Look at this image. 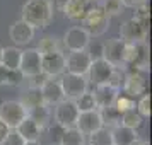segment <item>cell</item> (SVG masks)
Instances as JSON below:
<instances>
[{
  "instance_id": "e0dca14e",
  "label": "cell",
  "mask_w": 152,
  "mask_h": 145,
  "mask_svg": "<svg viewBox=\"0 0 152 145\" xmlns=\"http://www.w3.org/2000/svg\"><path fill=\"white\" fill-rule=\"evenodd\" d=\"M118 92H120V90L115 89V87H111L110 84L94 85L92 96H94V101H96L97 109H99V108H106V106H111V104H115V99H116Z\"/></svg>"
},
{
  "instance_id": "836d02e7",
  "label": "cell",
  "mask_w": 152,
  "mask_h": 145,
  "mask_svg": "<svg viewBox=\"0 0 152 145\" xmlns=\"http://www.w3.org/2000/svg\"><path fill=\"white\" fill-rule=\"evenodd\" d=\"M133 19H137L140 21L142 24H149V19H151V10H149V5H147V2L144 4H140L138 7H135V14H133Z\"/></svg>"
},
{
  "instance_id": "5bb4252c",
  "label": "cell",
  "mask_w": 152,
  "mask_h": 145,
  "mask_svg": "<svg viewBox=\"0 0 152 145\" xmlns=\"http://www.w3.org/2000/svg\"><path fill=\"white\" fill-rule=\"evenodd\" d=\"M39 90H41V96H43V103L46 106H55L62 99H65L60 80H53V77H46L45 82L39 85Z\"/></svg>"
},
{
  "instance_id": "7a4b0ae2",
  "label": "cell",
  "mask_w": 152,
  "mask_h": 145,
  "mask_svg": "<svg viewBox=\"0 0 152 145\" xmlns=\"http://www.w3.org/2000/svg\"><path fill=\"white\" fill-rule=\"evenodd\" d=\"M80 22H82V28L89 33L91 38L92 36L99 38L110 29V15L101 9V5H92Z\"/></svg>"
},
{
  "instance_id": "44dd1931",
  "label": "cell",
  "mask_w": 152,
  "mask_h": 145,
  "mask_svg": "<svg viewBox=\"0 0 152 145\" xmlns=\"http://www.w3.org/2000/svg\"><path fill=\"white\" fill-rule=\"evenodd\" d=\"M135 70H149L151 67V58H149V46L145 41L135 43V55H133V60L128 65Z\"/></svg>"
},
{
  "instance_id": "d4e9b609",
  "label": "cell",
  "mask_w": 152,
  "mask_h": 145,
  "mask_svg": "<svg viewBox=\"0 0 152 145\" xmlns=\"http://www.w3.org/2000/svg\"><path fill=\"white\" fill-rule=\"evenodd\" d=\"M21 104L26 108V111L29 109V108H34V106H38V104H45L43 103V96H41V90H39V87H29L24 94H22L21 97Z\"/></svg>"
},
{
  "instance_id": "ee69618b",
  "label": "cell",
  "mask_w": 152,
  "mask_h": 145,
  "mask_svg": "<svg viewBox=\"0 0 152 145\" xmlns=\"http://www.w3.org/2000/svg\"><path fill=\"white\" fill-rule=\"evenodd\" d=\"M91 2H94V0H91Z\"/></svg>"
},
{
  "instance_id": "7c38bea8",
  "label": "cell",
  "mask_w": 152,
  "mask_h": 145,
  "mask_svg": "<svg viewBox=\"0 0 152 145\" xmlns=\"http://www.w3.org/2000/svg\"><path fill=\"white\" fill-rule=\"evenodd\" d=\"M91 43V36L89 33L84 28H70L65 36H63V44L69 51H80V50H86L87 44Z\"/></svg>"
},
{
  "instance_id": "74e56055",
  "label": "cell",
  "mask_w": 152,
  "mask_h": 145,
  "mask_svg": "<svg viewBox=\"0 0 152 145\" xmlns=\"http://www.w3.org/2000/svg\"><path fill=\"white\" fill-rule=\"evenodd\" d=\"M10 72L12 68H7L0 63V85H10Z\"/></svg>"
},
{
  "instance_id": "2e32d148",
  "label": "cell",
  "mask_w": 152,
  "mask_h": 145,
  "mask_svg": "<svg viewBox=\"0 0 152 145\" xmlns=\"http://www.w3.org/2000/svg\"><path fill=\"white\" fill-rule=\"evenodd\" d=\"M121 89H123V92L126 96L137 99V97H140L142 94H145V79L138 74V70L130 72L128 75H125L123 87H121Z\"/></svg>"
},
{
  "instance_id": "7402d4cb",
  "label": "cell",
  "mask_w": 152,
  "mask_h": 145,
  "mask_svg": "<svg viewBox=\"0 0 152 145\" xmlns=\"http://www.w3.org/2000/svg\"><path fill=\"white\" fill-rule=\"evenodd\" d=\"M60 145H86V135L75 126L63 128V133L60 137Z\"/></svg>"
},
{
  "instance_id": "1f68e13d",
  "label": "cell",
  "mask_w": 152,
  "mask_h": 145,
  "mask_svg": "<svg viewBox=\"0 0 152 145\" xmlns=\"http://www.w3.org/2000/svg\"><path fill=\"white\" fill-rule=\"evenodd\" d=\"M101 9H103L104 12L111 17V15L121 14V10H123V4H121V0H103Z\"/></svg>"
},
{
  "instance_id": "d6986e66",
  "label": "cell",
  "mask_w": 152,
  "mask_h": 145,
  "mask_svg": "<svg viewBox=\"0 0 152 145\" xmlns=\"http://www.w3.org/2000/svg\"><path fill=\"white\" fill-rule=\"evenodd\" d=\"M111 137H113V145H132L138 138V133L135 128L116 125L111 128Z\"/></svg>"
},
{
  "instance_id": "30bf717a",
  "label": "cell",
  "mask_w": 152,
  "mask_h": 145,
  "mask_svg": "<svg viewBox=\"0 0 152 145\" xmlns=\"http://www.w3.org/2000/svg\"><path fill=\"white\" fill-rule=\"evenodd\" d=\"M41 72L46 77H58L65 74V55L62 51L41 55Z\"/></svg>"
},
{
  "instance_id": "8fae6325",
  "label": "cell",
  "mask_w": 152,
  "mask_h": 145,
  "mask_svg": "<svg viewBox=\"0 0 152 145\" xmlns=\"http://www.w3.org/2000/svg\"><path fill=\"white\" fill-rule=\"evenodd\" d=\"M125 44L126 43L121 38H113L104 44V51H103V58L116 67V68H125Z\"/></svg>"
},
{
  "instance_id": "7bdbcfd3",
  "label": "cell",
  "mask_w": 152,
  "mask_h": 145,
  "mask_svg": "<svg viewBox=\"0 0 152 145\" xmlns=\"http://www.w3.org/2000/svg\"><path fill=\"white\" fill-rule=\"evenodd\" d=\"M0 63H2V48H0Z\"/></svg>"
},
{
  "instance_id": "83f0119b",
  "label": "cell",
  "mask_w": 152,
  "mask_h": 145,
  "mask_svg": "<svg viewBox=\"0 0 152 145\" xmlns=\"http://www.w3.org/2000/svg\"><path fill=\"white\" fill-rule=\"evenodd\" d=\"M144 123V118L138 114L137 109H128V111H123L121 113V119H120V125H125L128 128H135L138 130Z\"/></svg>"
},
{
  "instance_id": "9a60e30c",
  "label": "cell",
  "mask_w": 152,
  "mask_h": 145,
  "mask_svg": "<svg viewBox=\"0 0 152 145\" xmlns=\"http://www.w3.org/2000/svg\"><path fill=\"white\" fill-rule=\"evenodd\" d=\"M34 29L29 22H26L24 19H19V21H15L10 29H9V36H10V39L15 43V44H28V43L33 41V38H34Z\"/></svg>"
},
{
  "instance_id": "ba28073f",
  "label": "cell",
  "mask_w": 152,
  "mask_h": 145,
  "mask_svg": "<svg viewBox=\"0 0 152 145\" xmlns=\"http://www.w3.org/2000/svg\"><path fill=\"white\" fill-rule=\"evenodd\" d=\"M92 58L86 50L80 51H70L69 56H65V70L69 74H77V75H86L91 67Z\"/></svg>"
},
{
  "instance_id": "ab89813d",
  "label": "cell",
  "mask_w": 152,
  "mask_h": 145,
  "mask_svg": "<svg viewBox=\"0 0 152 145\" xmlns=\"http://www.w3.org/2000/svg\"><path fill=\"white\" fill-rule=\"evenodd\" d=\"M9 130H10V128H9V126L4 123L2 119H0V144H2V140L5 138V135L9 133Z\"/></svg>"
},
{
  "instance_id": "9c48e42d",
  "label": "cell",
  "mask_w": 152,
  "mask_h": 145,
  "mask_svg": "<svg viewBox=\"0 0 152 145\" xmlns=\"http://www.w3.org/2000/svg\"><path fill=\"white\" fill-rule=\"evenodd\" d=\"M115 67L111 65L108 60L104 58H97L91 62V67L87 70V75L92 85H101V84H108L110 82V77L113 74Z\"/></svg>"
},
{
  "instance_id": "cb8c5ba5",
  "label": "cell",
  "mask_w": 152,
  "mask_h": 145,
  "mask_svg": "<svg viewBox=\"0 0 152 145\" xmlns=\"http://www.w3.org/2000/svg\"><path fill=\"white\" fill-rule=\"evenodd\" d=\"M21 50L19 48H2V65L7 68H19V62H21Z\"/></svg>"
},
{
  "instance_id": "b9f144b4",
  "label": "cell",
  "mask_w": 152,
  "mask_h": 145,
  "mask_svg": "<svg viewBox=\"0 0 152 145\" xmlns=\"http://www.w3.org/2000/svg\"><path fill=\"white\" fill-rule=\"evenodd\" d=\"M24 145H41V144H39L38 140H26V142H24Z\"/></svg>"
},
{
  "instance_id": "52a82bcc",
  "label": "cell",
  "mask_w": 152,
  "mask_h": 145,
  "mask_svg": "<svg viewBox=\"0 0 152 145\" xmlns=\"http://www.w3.org/2000/svg\"><path fill=\"white\" fill-rule=\"evenodd\" d=\"M19 70L24 77H34L41 72V53L38 48H29L21 53V62H19Z\"/></svg>"
},
{
  "instance_id": "8d00e7d4",
  "label": "cell",
  "mask_w": 152,
  "mask_h": 145,
  "mask_svg": "<svg viewBox=\"0 0 152 145\" xmlns=\"http://www.w3.org/2000/svg\"><path fill=\"white\" fill-rule=\"evenodd\" d=\"M86 51L89 53V56L92 60H97V58H103V51H104V44L103 43H94V44H87Z\"/></svg>"
},
{
  "instance_id": "e575fe53",
  "label": "cell",
  "mask_w": 152,
  "mask_h": 145,
  "mask_svg": "<svg viewBox=\"0 0 152 145\" xmlns=\"http://www.w3.org/2000/svg\"><path fill=\"white\" fill-rule=\"evenodd\" d=\"M24 142H26V140L17 133V130H15V128H10L0 145H24Z\"/></svg>"
},
{
  "instance_id": "5b68a950",
  "label": "cell",
  "mask_w": 152,
  "mask_h": 145,
  "mask_svg": "<svg viewBox=\"0 0 152 145\" xmlns=\"http://www.w3.org/2000/svg\"><path fill=\"white\" fill-rule=\"evenodd\" d=\"M60 85H62L63 96L67 97V99H74V101L80 94H84L87 90V80H86V77L77 75V74H69V72L62 77Z\"/></svg>"
},
{
  "instance_id": "f546056e",
  "label": "cell",
  "mask_w": 152,
  "mask_h": 145,
  "mask_svg": "<svg viewBox=\"0 0 152 145\" xmlns=\"http://www.w3.org/2000/svg\"><path fill=\"white\" fill-rule=\"evenodd\" d=\"M75 104H77V108H79V111L97 109L96 101H94V96H92V92H89V90H86L84 94H80V96L77 97V99H75Z\"/></svg>"
},
{
  "instance_id": "603a6c76",
  "label": "cell",
  "mask_w": 152,
  "mask_h": 145,
  "mask_svg": "<svg viewBox=\"0 0 152 145\" xmlns=\"http://www.w3.org/2000/svg\"><path fill=\"white\" fill-rule=\"evenodd\" d=\"M99 113H101V119H103V125L108 126V128H113L120 125V119H121V113L115 108V104L111 106H106V108H99Z\"/></svg>"
},
{
  "instance_id": "3957f363",
  "label": "cell",
  "mask_w": 152,
  "mask_h": 145,
  "mask_svg": "<svg viewBox=\"0 0 152 145\" xmlns=\"http://www.w3.org/2000/svg\"><path fill=\"white\" fill-rule=\"evenodd\" d=\"M79 108L74 99H62L58 104H55V121L62 128H70L75 126L77 116H79Z\"/></svg>"
},
{
  "instance_id": "60d3db41",
  "label": "cell",
  "mask_w": 152,
  "mask_h": 145,
  "mask_svg": "<svg viewBox=\"0 0 152 145\" xmlns=\"http://www.w3.org/2000/svg\"><path fill=\"white\" fill-rule=\"evenodd\" d=\"M50 4H51V7H53V10H55V9H58V10H62V9L65 7V4H67V0H50Z\"/></svg>"
},
{
  "instance_id": "277c9868",
  "label": "cell",
  "mask_w": 152,
  "mask_h": 145,
  "mask_svg": "<svg viewBox=\"0 0 152 145\" xmlns=\"http://www.w3.org/2000/svg\"><path fill=\"white\" fill-rule=\"evenodd\" d=\"M26 116L28 111L21 104V101H4L0 104V119L9 128H15Z\"/></svg>"
},
{
  "instance_id": "ffe728a7",
  "label": "cell",
  "mask_w": 152,
  "mask_h": 145,
  "mask_svg": "<svg viewBox=\"0 0 152 145\" xmlns=\"http://www.w3.org/2000/svg\"><path fill=\"white\" fill-rule=\"evenodd\" d=\"M15 130H17V133H19L24 140H39L43 128L36 123L33 118L26 116L21 123L15 126Z\"/></svg>"
},
{
  "instance_id": "ac0fdd59",
  "label": "cell",
  "mask_w": 152,
  "mask_h": 145,
  "mask_svg": "<svg viewBox=\"0 0 152 145\" xmlns=\"http://www.w3.org/2000/svg\"><path fill=\"white\" fill-rule=\"evenodd\" d=\"M91 7H92L91 0H67L62 10L65 12V17L70 21H82Z\"/></svg>"
},
{
  "instance_id": "6da1fadb",
  "label": "cell",
  "mask_w": 152,
  "mask_h": 145,
  "mask_svg": "<svg viewBox=\"0 0 152 145\" xmlns=\"http://www.w3.org/2000/svg\"><path fill=\"white\" fill-rule=\"evenodd\" d=\"M22 19L33 28H46L53 19V7L50 0H28L22 5Z\"/></svg>"
},
{
  "instance_id": "d6a6232c",
  "label": "cell",
  "mask_w": 152,
  "mask_h": 145,
  "mask_svg": "<svg viewBox=\"0 0 152 145\" xmlns=\"http://www.w3.org/2000/svg\"><path fill=\"white\" fill-rule=\"evenodd\" d=\"M137 111L142 118H151V94H142L138 97Z\"/></svg>"
},
{
  "instance_id": "4dcf8cb0",
  "label": "cell",
  "mask_w": 152,
  "mask_h": 145,
  "mask_svg": "<svg viewBox=\"0 0 152 145\" xmlns=\"http://www.w3.org/2000/svg\"><path fill=\"white\" fill-rule=\"evenodd\" d=\"M38 51H39L41 55H45V53H53V51H62V50H60V43H58L56 38L46 36V38H43L41 41H39Z\"/></svg>"
},
{
  "instance_id": "f35d334b",
  "label": "cell",
  "mask_w": 152,
  "mask_h": 145,
  "mask_svg": "<svg viewBox=\"0 0 152 145\" xmlns=\"http://www.w3.org/2000/svg\"><path fill=\"white\" fill-rule=\"evenodd\" d=\"M147 0H121V4H123V7H130V9H135L138 7L140 4H144Z\"/></svg>"
},
{
  "instance_id": "4316f807",
  "label": "cell",
  "mask_w": 152,
  "mask_h": 145,
  "mask_svg": "<svg viewBox=\"0 0 152 145\" xmlns=\"http://www.w3.org/2000/svg\"><path fill=\"white\" fill-rule=\"evenodd\" d=\"M89 145H113V137H111V128L101 126L96 131L89 135Z\"/></svg>"
},
{
  "instance_id": "484cf974",
  "label": "cell",
  "mask_w": 152,
  "mask_h": 145,
  "mask_svg": "<svg viewBox=\"0 0 152 145\" xmlns=\"http://www.w3.org/2000/svg\"><path fill=\"white\" fill-rule=\"evenodd\" d=\"M48 108L50 106H46V104H38V106H34V108H29L28 116L33 118L41 128H45V126L48 125V119H50V109Z\"/></svg>"
},
{
  "instance_id": "4fadbf2b",
  "label": "cell",
  "mask_w": 152,
  "mask_h": 145,
  "mask_svg": "<svg viewBox=\"0 0 152 145\" xmlns=\"http://www.w3.org/2000/svg\"><path fill=\"white\" fill-rule=\"evenodd\" d=\"M104 126L103 119H101V113L99 109H91V111H80L75 121V128L82 131L84 135H91L92 131H96L97 128Z\"/></svg>"
},
{
  "instance_id": "f1b7e54d",
  "label": "cell",
  "mask_w": 152,
  "mask_h": 145,
  "mask_svg": "<svg viewBox=\"0 0 152 145\" xmlns=\"http://www.w3.org/2000/svg\"><path fill=\"white\" fill-rule=\"evenodd\" d=\"M115 108H116L120 113H123V111H128V109H137V103H135V99L130 96H126V94H121V92H118L116 99H115Z\"/></svg>"
},
{
  "instance_id": "8992f818",
  "label": "cell",
  "mask_w": 152,
  "mask_h": 145,
  "mask_svg": "<svg viewBox=\"0 0 152 145\" xmlns=\"http://www.w3.org/2000/svg\"><path fill=\"white\" fill-rule=\"evenodd\" d=\"M147 28L149 26H145L142 24L140 21L137 19H128V21H125L121 24V28H120V36H121V39L125 43H140V41H145L147 39Z\"/></svg>"
},
{
  "instance_id": "d590c367",
  "label": "cell",
  "mask_w": 152,
  "mask_h": 145,
  "mask_svg": "<svg viewBox=\"0 0 152 145\" xmlns=\"http://www.w3.org/2000/svg\"><path fill=\"white\" fill-rule=\"evenodd\" d=\"M123 80H125V74L120 68H116V67H115V70H113V74H111L110 82H108V84H110L111 87L121 90V87H123Z\"/></svg>"
}]
</instances>
